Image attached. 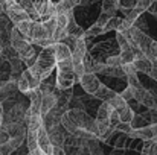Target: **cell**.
Returning a JSON list of instances; mask_svg holds the SVG:
<instances>
[{
  "label": "cell",
  "instance_id": "cell-1",
  "mask_svg": "<svg viewBox=\"0 0 157 155\" xmlns=\"http://www.w3.org/2000/svg\"><path fill=\"white\" fill-rule=\"evenodd\" d=\"M55 65H56V59H55V53H53V44H51V46L43 47L40 50V53L37 55L35 64L32 67H28V68H31L43 81L52 75V72L55 70Z\"/></svg>",
  "mask_w": 157,
  "mask_h": 155
},
{
  "label": "cell",
  "instance_id": "cell-2",
  "mask_svg": "<svg viewBox=\"0 0 157 155\" xmlns=\"http://www.w3.org/2000/svg\"><path fill=\"white\" fill-rule=\"evenodd\" d=\"M56 76H55V87L58 90H70L76 81V76L73 73V64H72V58L64 59V61H58L56 65Z\"/></svg>",
  "mask_w": 157,
  "mask_h": 155
},
{
  "label": "cell",
  "instance_id": "cell-3",
  "mask_svg": "<svg viewBox=\"0 0 157 155\" xmlns=\"http://www.w3.org/2000/svg\"><path fill=\"white\" fill-rule=\"evenodd\" d=\"M3 12H5V15L11 20V23L12 24H17V23H20V21H23V20H28V18H31L29 17V14L15 2V0H11L5 8H3Z\"/></svg>",
  "mask_w": 157,
  "mask_h": 155
},
{
  "label": "cell",
  "instance_id": "cell-4",
  "mask_svg": "<svg viewBox=\"0 0 157 155\" xmlns=\"http://www.w3.org/2000/svg\"><path fill=\"white\" fill-rule=\"evenodd\" d=\"M78 82H79V85L82 87V90H84L87 94H90V96H93V94L96 93V90L99 88V85L102 84V82L98 79L96 73H90V72H86V73L78 79Z\"/></svg>",
  "mask_w": 157,
  "mask_h": 155
},
{
  "label": "cell",
  "instance_id": "cell-5",
  "mask_svg": "<svg viewBox=\"0 0 157 155\" xmlns=\"http://www.w3.org/2000/svg\"><path fill=\"white\" fill-rule=\"evenodd\" d=\"M128 137L131 138H139V140H157V122L156 123H150V125H145L142 128H136L133 129Z\"/></svg>",
  "mask_w": 157,
  "mask_h": 155
},
{
  "label": "cell",
  "instance_id": "cell-6",
  "mask_svg": "<svg viewBox=\"0 0 157 155\" xmlns=\"http://www.w3.org/2000/svg\"><path fill=\"white\" fill-rule=\"evenodd\" d=\"M134 101H137L139 105H144L145 108H154V106H157L156 96L153 94V91L147 90L142 85L134 87Z\"/></svg>",
  "mask_w": 157,
  "mask_h": 155
},
{
  "label": "cell",
  "instance_id": "cell-7",
  "mask_svg": "<svg viewBox=\"0 0 157 155\" xmlns=\"http://www.w3.org/2000/svg\"><path fill=\"white\" fill-rule=\"evenodd\" d=\"M134 53H136V58H134L133 64H134L136 70L140 72V73H144V75H147V76H150V73H151V70H153V61L140 50V49H136Z\"/></svg>",
  "mask_w": 157,
  "mask_h": 155
},
{
  "label": "cell",
  "instance_id": "cell-8",
  "mask_svg": "<svg viewBox=\"0 0 157 155\" xmlns=\"http://www.w3.org/2000/svg\"><path fill=\"white\" fill-rule=\"evenodd\" d=\"M31 2L40 15V21L51 15H55V3L52 0H31Z\"/></svg>",
  "mask_w": 157,
  "mask_h": 155
},
{
  "label": "cell",
  "instance_id": "cell-9",
  "mask_svg": "<svg viewBox=\"0 0 157 155\" xmlns=\"http://www.w3.org/2000/svg\"><path fill=\"white\" fill-rule=\"evenodd\" d=\"M32 44H35V46H38L41 41H44V40H49V37H48V34H46V29H44V26H43V23L40 21V20H37V21H34L32 23V29H31V34H29V38H28ZM52 40V38H51Z\"/></svg>",
  "mask_w": 157,
  "mask_h": 155
},
{
  "label": "cell",
  "instance_id": "cell-10",
  "mask_svg": "<svg viewBox=\"0 0 157 155\" xmlns=\"http://www.w3.org/2000/svg\"><path fill=\"white\" fill-rule=\"evenodd\" d=\"M37 143H38V148L44 152V154L51 155L52 154V142H51V138H49V134H48V131H46V128L41 125L40 128H38V132H37Z\"/></svg>",
  "mask_w": 157,
  "mask_h": 155
},
{
  "label": "cell",
  "instance_id": "cell-11",
  "mask_svg": "<svg viewBox=\"0 0 157 155\" xmlns=\"http://www.w3.org/2000/svg\"><path fill=\"white\" fill-rule=\"evenodd\" d=\"M48 134H49V138H51L53 146H63L64 142H66V137H67L66 135V129L61 126V123L56 125V126H53V128H51L48 131Z\"/></svg>",
  "mask_w": 157,
  "mask_h": 155
},
{
  "label": "cell",
  "instance_id": "cell-12",
  "mask_svg": "<svg viewBox=\"0 0 157 155\" xmlns=\"http://www.w3.org/2000/svg\"><path fill=\"white\" fill-rule=\"evenodd\" d=\"M55 105H56V94L53 91L52 93H43V96H41V108H40L41 117L46 116Z\"/></svg>",
  "mask_w": 157,
  "mask_h": 155
},
{
  "label": "cell",
  "instance_id": "cell-13",
  "mask_svg": "<svg viewBox=\"0 0 157 155\" xmlns=\"http://www.w3.org/2000/svg\"><path fill=\"white\" fill-rule=\"evenodd\" d=\"M53 53H55V59L56 62L58 61H64V59H69L72 58V50L61 41L58 43H53Z\"/></svg>",
  "mask_w": 157,
  "mask_h": 155
},
{
  "label": "cell",
  "instance_id": "cell-14",
  "mask_svg": "<svg viewBox=\"0 0 157 155\" xmlns=\"http://www.w3.org/2000/svg\"><path fill=\"white\" fill-rule=\"evenodd\" d=\"M113 111H114V108L111 106V103L108 101H105V102H102L99 105V108L96 111V119L95 120H110V116H111Z\"/></svg>",
  "mask_w": 157,
  "mask_h": 155
},
{
  "label": "cell",
  "instance_id": "cell-15",
  "mask_svg": "<svg viewBox=\"0 0 157 155\" xmlns=\"http://www.w3.org/2000/svg\"><path fill=\"white\" fill-rule=\"evenodd\" d=\"M117 93L114 91V90H111L110 87H107L105 84H101L99 85V88L96 90V93L93 94L96 99H99V101H102V102H105V101H110L111 98H114Z\"/></svg>",
  "mask_w": 157,
  "mask_h": 155
},
{
  "label": "cell",
  "instance_id": "cell-16",
  "mask_svg": "<svg viewBox=\"0 0 157 155\" xmlns=\"http://www.w3.org/2000/svg\"><path fill=\"white\" fill-rule=\"evenodd\" d=\"M117 11H119V0H102V12L113 17L116 15Z\"/></svg>",
  "mask_w": 157,
  "mask_h": 155
},
{
  "label": "cell",
  "instance_id": "cell-17",
  "mask_svg": "<svg viewBox=\"0 0 157 155\" xmlns=\"http://www.w3.org/2000/svg\"><path fill=\"white\" fill-rule=\"evenodd\" d=\"M41 23H43V26H44V29H46L48 37L52 38L55 31H56V15H51V17L41 20ZM53 43H55V41H53Z\"/></svg>",
  "mask_w": 157,
  "mask_h": 155
},
{
  "label": "cell",
  "instance_id": "cell-18",
  "mask_svg": "<svg viewBox=\"0 0 157 155\" xmlns=\"http://www.w3.org/2000/svg\"><path fill=\"white\" fill-rule=\"evenodd\" d=\"M32 23H34V20H31V18H28V20H23V21H20V23H17V24H14L17 29H18V32L28 40L29 38V34H31V29H32ZM29 41V40H28Z\"/></svg>",
  "mask_w": 157,
  "mask_h": 155
},
{
  "label": "cell",
  "instance_id": "cell-19",
  "mask_svg": "<svg viewBox=\"0 0 157 155\" xmlns=\"http://www.w3.org/2000/svg\"><path fill=\"white\" fill-rule=\"evenodd\" d=\"M102 75H107L110 78H116V79H125V73L122 70V65L121 67H108V65H105L104 70H102Z\"/></svg>",
  "mask_w": 157,
  "mask_h": 155
},
{
  "label": "cell",
  "instance_id": "cell-20",
  "mask_svg": "<svg viewBox=\"0 0 157 155\" xmlns=\"http://www.w3.org/2000/svg\"><path fill=\"white\" fill-rule=\"evenodd\" d=\"M119 113V122H125V123H131V120H133V117H134V109L127 103V106H124L121 111H117Z\"/></svg>",
  "mask_w": 157,
  "mask_h": 155
},
{
  "label": "cell",
  "instance_id": "cell-21",
  "mask_svg": "<svg viewBox=\"0 0 157 155\" xmlns=\"http://www.w3.org/2000/svg\"><path fill=\"white\" fill-rule=\"evenodd\" d=\"M98 35H102V28L98 26L96 23L92 24L87 31H84V38H86V40H89V38H95V37H98Z\"/></svg>",
  "mask_w": 157,
  "mask_h": 155
},
{
  "label": "cell",
  "instance_id": "cell-22",
  "mask_svg": "<svg viewBox=\"0 0 157 155\" xmlns=\"http://www.w3.org/2000/svg\"><path fill=\"white\" fill-rule=\"evenodd\" d=\"M119 21H121V18H119V17H116V15L110 17V18H108V21L105 23V26L102 28V34H105V32H111V31H116V29H117V26H119Z\"/></svg>",
  "mask_w": 157,
  "mask_h": 155
},
{
  "label": "cell",
  "instance_id": "cell-23",
  "mask_svg": "<svg viewBox=\"0 0 157 155\" xmlns=\"http://www.w3.org/2000/svg\"><path fill=\"white\" fill-rule=\"evenodd\" d=\"M116 43H117L119 52L127 50V49H131V44L128 43V40L125 38V35H124L122 32H116Z\"/></svg>",
  "mask_w": 157,
  "mask_h": 155
},
{
  "label": "cell",
  "instance_id": "cell-24",
  "mask_svg": "<svg viewBox=\"0 0 157 155\" xmlns=\"http://www.w3.org/2000/svg\"><path fill=\"white\" fill-rule=\"evenodd\" d=\"M108 102L111 103V106H113V108H114L116 111H121V109H122L124 106H127V101H125V99H124V98H122V96H121L119 93H117V94H116L114 98H111V99H110Z\"/></svg>",
  "mask_w": 157,
  "mask_h": 155
},
{
  "label": "cell",
  "instance_id": "cell-25",
  "mask_svg": "<svg viewBox=\"0 0 157 155\" xmlns=\"http://www.w3.org/2000/svg\"><path fill=\"white\" fill-rule=\"evenodd\" d=\"M119 56L122 59V64H128V62H133L134 61L136 53H134V49H127V50L119 52Z\"/></svg>",
  "mask_w": 157,
  "mask_h": 155
},
{
  "label": "cell",
  "instance_id": "cell-26",
  "mask_svg": "<svg viewBox=\"0 0 157 155\" xmlns=\"http://www.w3.org/2000/svg\"><path fill=\"white\" fill-rule=\"evenodd\" d=\"M104 62L105 65H108V67H121L122 65V59H121L119 53L117 55H108L104 59Z\"/></svg>",
  "mask_w": 157,
  "mask_h": 155
},
{
  "label": "cell",
  "instance_id": "cell-27",
  "mask_svg": "<svg viewBox=\"0 0 157 155\" xmlns=\"http://www.w3.org/2000/svg\"><path fill=\"white\" fill-rule=\"evenodd\" d=\"M134 26H136L137 29H140L142 32H145V34H148V31H150V28H148V21H147V18L144 17V14H140V15L137 17V20L134 21Z\"/></svg>",
  "mask_w": 157,
  "mask_h": 155
},
{
  "label": "cell",
  "instance_id": "cell-28",
  "mask_svg": "<svg viewBox=\"0 0 157 155\" xmlns=\"http://www.w3.org/2000/svg\"><path fill=\"white\" fill-rule=\"evenodd\" d=\"M154 0H136V5H134V9H137L140 14H144L145 11H148L150 5L153 3Z\"/></svg>",
  "mask_w": 157,
  "mask_h": 155
},
{
  "label": "cell",
  "instance_id": "cell-29",
  "mask_svg": "<svg viewBox=\"0 0 157 155\" xmlns=\"http://www.w3.org/2000/svg\"><path fill=\"white\" fill-rule=\"evenodd\" d=\"M127 102H130V101H133L134 99V87H131V85H127L121 93H119Z\"/></svg>",
  "mask_w": 157,
  "mask_h": 155
},
{
  "label": "cell",
  "instance_id": "cell-30",
  "mask_svg": "<svg viewBox=\"0 0 157 155\" xmlns=\"http://www.w3.org/2000/svg\"><path fill=\"white\" fill-rule=\"evenodd\" d=\"M122 70H124V73H125V78H127L128 75H136V73H137V70H136V67H134L133 62L122 64Z\"/></svg>",
  "mask_w": 157,
  "mask_h": 155
},
{
  "label": "cell",
  "instance_id": "cell-31",
  "mask_svg": "<svg viewBox=\"0 0 157 155\" xmlns=\"http://www.w3.org/2000/svg\"><path fill=\"white\" fill-rule=\"evenodd\" d=\"M133 24L124 17V18H121V21H119V26H117V29H116V32H124V31H128L130 28H131Z\"/></svg>",
  "mask_w": 157,
  "mask_h": 155
},
{
  "label": "cell",
  "instance_id": "cell-32",
  "mask_svg": "<svg viewBox=\"0 0 157 155\" xmlns=\"http://www.w3.org/2000/svg\"><path fill=\"white\" fill-rule=\"evenodd\" d=\"M125 79H127V84L131 85V87H139V85H140V81H139V78H137V73H136V75H128Z\"/></svg>",
  "mask_w": 157,
  "mask_h": 155
},
{
  "label": "cell",
  "instance_id": "cell-33",
  "mask_svg": "<svg viewBox=\"0 0 157 155\" xmlns=\"http://www.w3.org/2000/svg\"><path fill=\"white\" fill-rule=\"evenodd\" d=\"M108 18H110V15H108V14H105V12H101V14H99V17H98V20H96L95 23H96L98 26L104 28V26H105V23L108 21Z\"/></svg>",
  "mask_w": 157,
  "mask_h": 155
},
{
  "label": "cell",
  "instance_id": "cell-34",
  "mask_svg": "<svg viewBox=\"0 0 157 155\" xmlns=\"http://www.w3.org/2000/svg\"><path fill=\"white\" fill-rule=\"evenodd\" d=\"M51 155H67V152H66L64 146H53Z\"/></svg>",
  "mask_w": 157,
  "mask_h": 155
},
{
  "label": "cell",
  "instance_id": "cell-35",
  "mask_svg": "<svg viewBox=\"0 0 157 155\" xmlns=\"http://www.w3.org/2000/svg\"><path fill=\"white\" fill-rule=\"evenodd\" d=\"M9 140V134L3 129V128H0V145H3V143H6Z\"/></svg>",
  "mask_w": 157,
  "mask_h": 155
},
{
  "label": "cell",
  "instance_id": "cell-36",
  "mask_svg": "<svg viewBox=\"0 0 157 155\" xmlns=\"http://www.w3.org/2000/svg\"><path fill=\"white\" fill-rule=\"evenodd\" d=\"M150 78L157 82V59L153 61V70H151V73H150Z\"/></svg>",
  "mask_w": 157,
  "mask_h": 155
},
{
  "label": "cell",
  "instance_id": "cell-37",
  "mask_svg": "<svg viewBox=\"0 0 157 155\" xmlns=\"http://www.w3.org/2000/svg\"><path fill=\"white\" fill-rule=\"evenodd\" d=\"M148 12H150L151 15L157 17V0H154V2L150 5V8H148Z\"/></svg>",
  "mask_w": 157,
  "mask_h": 155
},
{
  "label": "cell",
  "instance_id": "cell-38",
  "mask_svg": "<svg viewBox=\"0 0 157 155\" xmlns=\"http://www.w3.org/2000/svg\"><path fill=\"white\" fill-rule=\"evenodd\" d=\"M98 0H81V6H90L93 3H96Z\"/></svg>",
  "mask_w": 157,
  "mask_h": 155
},
{
  "label": "cell",
  "instance_id": "cell-39",
  "mask_svg": "<svg viewBox=\"0 0 157 155\" xmlns=\"http://www.w3.org/2000/svg\"><path fill=\"white\" fill-rule=\"evenodd\" d=\"M0 52H2V47H0Z\"/></svg>",
  "mask_w": 157,
  "mask_h": 155
},
{
  "label": "cell",
  "instance_id": "cell-40",
  "mask_svg": "<svg viewBox=\"0 0 157 155\" xmlns=\"http://www.w3.org/2000/svg\"><path fill=\"white\" fill-rule=\"evenodd\" d=\"M26 155H29V152H28V154H26Z\"/></svg>",
  "mask_w": 157,
  "mask_h": 155
},
{
  "label": "cell",
  "instance_id": "cell-41",
  "mask_svg": "<svg viewBox=\"0 0 157 155\" xmlns=\"http://www.w3.org/2000/svg\"><path fill=\"white\" fill-rule=\"evenodd\" d=\"M56 2H59V0H56Z\"/></svg>",
  "mask_w": 157,
  "mask_h": 155
}]
</instances>
